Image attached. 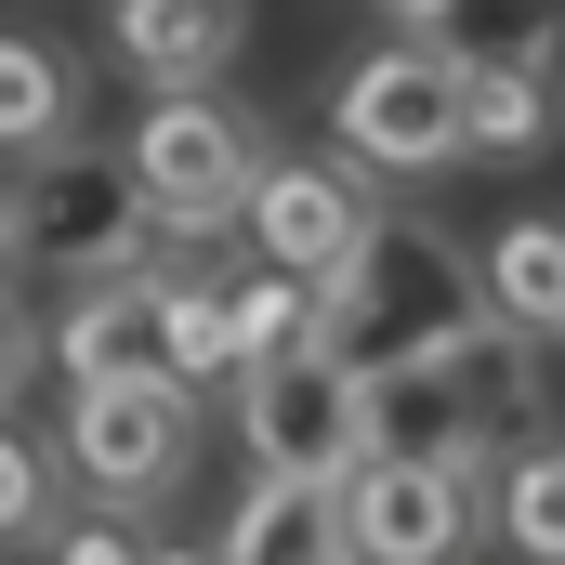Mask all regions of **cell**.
Segmentation results:
<instances>
[{
	"label": "cell",
	"instance_id": "cb8c5ba5",
	"mask_svg": "<svg viewBox=\"0 0 565 565\" xmlns=\"http://www.w3.org/2000/svg\"><path fill=\"white\" fill-rule=\"evenodd\" d=\"M0 277H13V184H0Z\"/></svg>",
	"mask_w": 565,
	"mask_h": 565
},
{
	"label": "cell",
	"instance_id": "3957f363",
	"mask_svg": "<svg viewBox=\"0 0 565 565\" xmlns=\"http://www.w3.org/2000/svg\"><path fill=\"white\" fill-rule=\"evenodd\" d=\"M500 460L513 447H382L342 487L355 565H473L500 540Z\"/></svg>",
	"mask_w": 565,
	"mask_h": 565
},
{
	"label": "cell",
	"instance_id": "ffe728a7",
	"mask_svg": "<svg viewBox=\"0 0 565 565\" xmlns=\"http://www.w3.org/2000/svg\"><path fill=\"white\" fill-rule=\"evenodd\" d=\"M53 565H158L132 540V513H93V526H66V540H53Z\"/></svg>",
	"mask_w": 565,
	"mask_h": 565
},
{
	"label": "cell",
	"instance_id": "8992f818",
	"mask_svg": "<svg viewBox=\"0 0 565 565\" xmlns=\"http://www.w3.org/2000/svg\"><path fill=\"white\" fill-rule=\"evenodd\" d=\"M132 171H145V211L171 250L198 237H237L250 224V184H264V132L224 106V93H158L132 119Z\"/></svg>",
	"mask_w": 565,
	"mask_h": 565
},
{
	"label": "cell",
	"instance_id": "d6986e66",
	"mask_svg": "<svg viewBox=\"0 0 565 565\" xmlns=\"http://www.w3.org/2000/svg\"><path fill=\"white\" fill-rule=\"evenodd\" d=\"M40 540H66V460H40L0 422V553H40Z\"/></svg>",
	"mask_w": 565,
	"mask_h": 565
},
{
	"label": "cell",
	"instance_id": "30bf717a",
	"mask_svg": "<svg viewBox=\"0 0 565 565\" xmlns=\"http://www.w3.org/2000/svg\"><path fill=\"white\" fill-rule=\"evenodd\" d=\"M53 369H66V395H93V382H145V369H158V264L79 289V302L53 316Z\"/></svg>",
	"mask_w": 565,
	"mask_h": 565
},
{
	"label": "cell",
	"instance_id": "8fae6325",
	"mask_svg": "<svg viewBox=\"0 0 565 565\" xmlns=\"http://www.w3.org/2000/svg\"><path fill=\"white\" fill-rule=\"evenodd\" d=\"M224 565H355V513H342V487L250 473L237 513H224Z\"/></svg>",
	"mask_w": 565,
	"mask_h": 565
},
{
	"label": "cell",
	"instance_id": "7c38bea8",
	"mask_svg": "<svg viewBox=\"0 0 565 565\" xmlns=\"http://www.w3.org/2000/svg\"><path fill=\"white\" fill-rule=\"evenodd\" d=\"M553 132H565V66H460V145L473 158L526 171V158H553Z\"/></svg>",
	"mask_w": 565,
	"mask_h": 565
},
{
	"label": "cell",
	"instance_id": "603a6c76",
	"mask_svg": "<svg viewBox=\"0 0 565 565\" xmlns=\"http://www.w3.org/2000/svg\"><path fill=\"white\" fill-rule=\"evenodd\" d=\"M158 565H224V540H171V553H158Z\"/></svg>",
	"mask_w": 565,
	"mask_h": 565
},
{
	"label": "cell",
	"instance_id": "44dd1931",
	"mask_svg": "<svg viewBox=\"0 0 565 565\" xmlns=\"http://www.w3.org/2000/svg\"><path fill=\"white\" fill-rule=\"evenodd\" d=\"M13 382H26V302H13V277H0V408H13Z\"/></svg>",
	"mask_w": 565,
	"mask_h": 565
},
{
	"label": "cell",
	"instance_id": "ba28073f",
	"mask_svg": "<svg viewBox=\"0 0 565 565\" xmlns=\"http://www.w3.org/2000/svg\"><path fill=\"white\" fill-rule=\"evenodd\" d=\"M382 224H395V198L355 158H264V184H250V250L277 277H342Z\"/></svg>",
	"mask_w": 565,
	"mask_h": 565
},
{
	"label": "cell",
	"instance_id": "9a60e30c",
	"mask_svg": "<svg viewBox=\"0 0 565 565\" xmlns=\"http://www.w3.org/2000/svg\"><path fill=\"white\" fill-rule=\"evenodd\" d=\"M158 369L171 382H237V316L211 264H158Z\"/></svg>",
	"mask_w": 565,
	"mask_h": 565
},
{
	"label": "cell",
	"instance_id": "7402d4cb",
	"mask_svg": "<svg viewBox=\"0 0 565 565\" xmlns=\"http://www.w3.org/2000/svg\"><path fill=\"white\" fill-rule=\"evenodd\" d=\"M382 13H395V26H408V40H434V26H447V13H460V0H382Z\"/></svg>",
	"mask_w": 565,
	"mask_h": 565
},
{
	"label": "cell",
	"instance_id": "ac0fdd59",
	"mask_svg": "<svg viewBox=\"0 0 565 565\" xmlns=\"http://www.w3.org/2000/svg\"><path fill=\"white\" fill-rule=\"evenodd\" d=\"M224 316H237V382H250V369H277V355L316 342V277L250 264V277H224Z\"/></svg>",
	"mask_w": 565,
	"mask_h": 565
},
{
	"label": "cell",
	"instance_id": "2e32d148",
	"mask_svg": "<svg viewBox=\"0 0 565 565\" xmlns=\"http://www.w3.org/2000/svg\"><path fill=\"white\" fill-rule=\"evenodd\" d=\"M447 66H565V0H460L434 26Z\"/></svg>",
	"mask_w": 565,
	"mask_h": 565
},
{
	"label": "cell",
	"instance_id": "4fadbf2b",
	"mask_svg": "<svg viewBox=\"0 0 565 565\" xmlns=\"http://www.w3.org/2000/svg\"><path fill=\"white\" fill-rule=\"evenodd\" d=\"M487 302H500V329L565 342V211H513L487 237Z\"/></svg>",
	"mask_w": 565,
	"mask_h": 565
},
{
	"label": "cell",
	"instance_id": "277c9868",
	"mask_svg": "<svg viewBox=\"0 0 565 565\" xmlns=\"http://www.w3.org/2000/svg\"><path fill=\"white\" fill-rule=\"evenodd\" d=\"M198 447H211V408H198V382H171V369L66 395V434H53V460L93 487V513H158V500L198 473Z\"/></svg>",
	"mask_w": 565,
	"mask_h": 565
},
{
	"label": "cell",
	"instance_id": "e0dca14e",
	"mask_svg": "<svg viewBox=\"0 0 565 565\" xmlns=\"http://www.w3.org/2000/svg\"><path fill=\"white\" fill-rule=\"evenodd\" d=\"M500 540L526 565H565V434H513V460H500Z\"/></svg>",
	"mask_w": 565,
	"mask_h": 565
},
{
	"label": "cell",
	"instance_id": "6da1fadb",
	"mask_svg": "<svg viewBox=\"0 0 565 565\" xmlns=\"http://www.w3.org/2000/svg\"><path fill=\"white\" fill-rule=\"evenodd\" d=\"M500 329V302H487V250H460L434 211H395L342 277H316V342L382 395V382H408L434 355H460V342H487Z\"/></svg>",
	"mask_w": 565,
	"mask_h": 565
},
{
	"label": "cell",
	"instance_id": "7a4b0ae2",
	"mask_svg": "<svg viewBox=\"0 0 565 565\" xmlns=\"http://www.w3.org/2000/svg\"><path fill=\"white\" fill-rule=\"evenodd\" d=\"M145 237H158V211H145V171L132 145H53V158H26V184H13V277H145Z\"/></svg>",
	"mask_w": 565,
	"mask_h": 565
},
{
	"label": "cell",
	"instance_id": "9c48e42d",
	"mask_svg": "<svg viewBox=\"0 0 565 565\" xmlns=\"http://www.w3.org/2000/svg\"><path fill=\"white\" fill-rule=\"evenodd\" d=\"M106 40L145 93H224V66L250 40V0H106Z\"/></svg>",
	"mask_w": 565,
	"mask_h": 565
},
{
	"label": "cell",
	"instance_id": "52a82bcc",
	"mask_svg": "<svg viewBox=\"0 0 565 565\" xmlns=\"http://www.w3.org/2000/svg\"><path fill=\"white\" fill-rule=\"evenodd\" d=\"M329 132H342L355 171H447V158H473V145H460V66H447L434 40L355 53V66L329 79Z\"/></svg>",
	"mask_w": 565,
	"mask_h": 565
},
{
	"label": "cell",
	"instance_id": "5b68a950",
	"mask_svg": "<svg viewBox=\"0 0 565 565\" xmlns=\"http://www.w3.org/2000/svg\"><path fill=\"white\" fill-rule=\"evenodd\" d=\"M237 447H250V473H289V487H355L382 460V395L329 342H302L237 382Z\"/></svg>",
	"mask_w": 565,
	"mask_h": 565
},
{
	"label": "cell",
	"instance_id": "5bb4252c",
	"mask_svg": "<svg viewBox=\"0 0 565 565\" xmlns=\"http://www.w3.org/2000/svg\"><path fill=\"white\" fill-rule=\"evenodd\" d=\"M79 145V66L53 40H0V158H53Z\"/></svg>",
	"mask_w": 565,
	"mask_h": 565
}]
</instances>
